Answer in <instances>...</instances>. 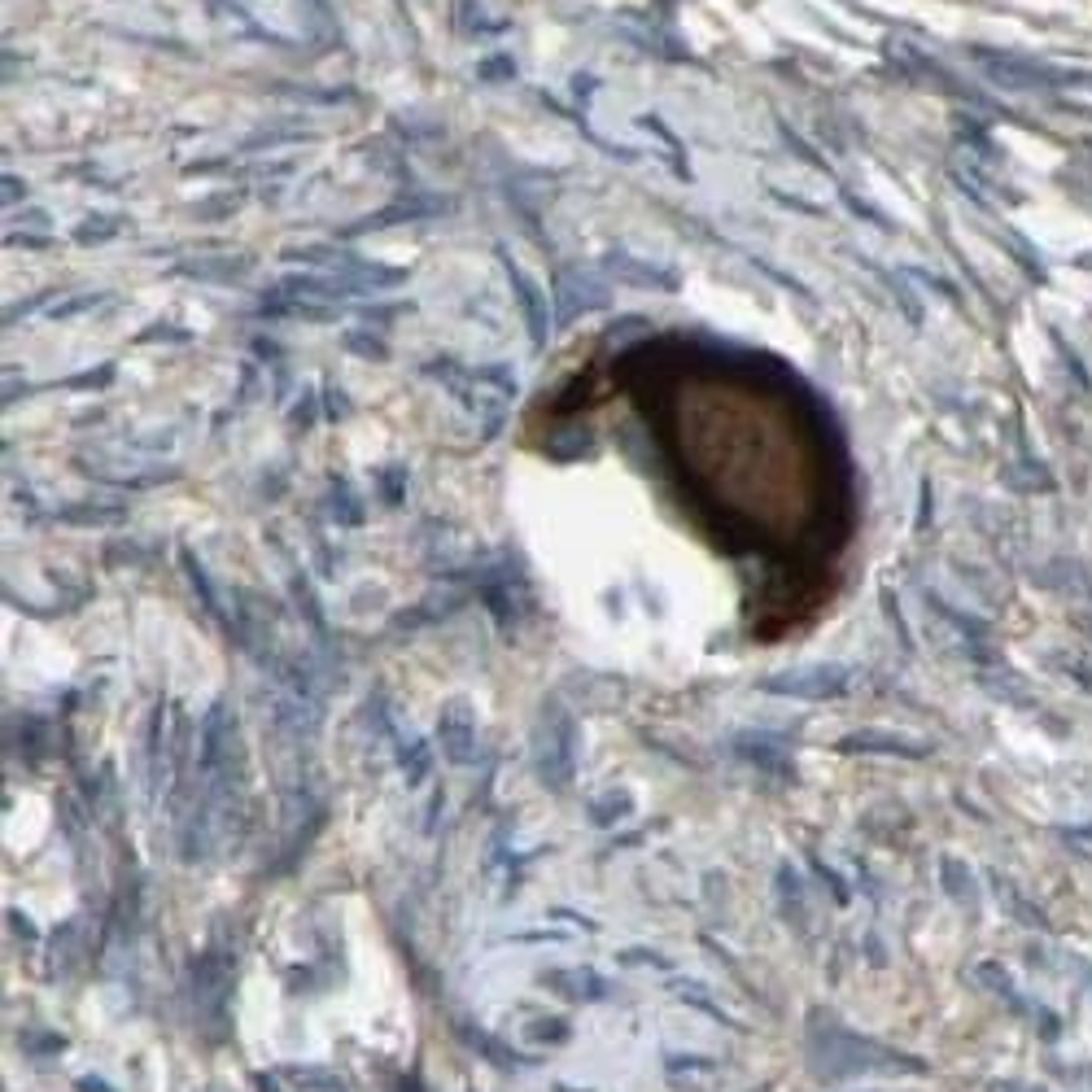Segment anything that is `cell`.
Segmentation results:
<instances>
[{"label": "cell", "mask_w": 1092, "mask_h": 1092, "mask_svg": "<svg viewBox=\"0 0 1092 1092\" xmlns=\"http://www.w3.org/2000/svg\"><path fill=\"white\" fill-rule=\"evenodd\" d=\"M608 380L709 525L756 542H791L813 525L830 446L795 376L751 350L660 333L612 355Z\"/></svg>", "instance_id": "obj_1"}, {"label": "cell", "mask_w": 1092, "mask_h": 1092, "mask_svg": "<svg viewBox=\"0 0 1092 1092\" xmlns=\"http://www.w3.org/2000/svg\"><path fill=\"white\" fill-rule=\"evenodd\" d=\"M839 751H887V756H927L931 747L918 743V738H905V734H887V729H861V734H848L839 738Z\"/></svg>", "instance_id": "obj_2"}, {"label": "cell", "mask_w": 1092, "mask_h": 1092, "mask_svg": "<svg viewBox=\"0 0 1092 1092\" xmlns=\"http://www.w3.org/2000/svg\"><path fill=\"white\" fill-rule=\"evenodd\" d=\"M769 691H782V696H804V700H830L843 691V678H782V682H765Z\"/></svg>", "instance_id": "obj_3"}, {"label": "cell", "mask_w": 1092, "mask_h": 1092, "mask_svg": "<svg viewBox=\"0 0 1092 1092\" xmlns=\"http://www.w3.org/2000/svg\"><path fill=\"white\" fill-rule=\"evenodd\" d=\"M441 738H446V756L455 765H468L476 756V729L472 726H450V717L441 722Z\"/></svg>", "instance_id": "obj_4"}, {"label": "cell", "mask_w": 1092, "mask_h": 1092, "mask_svg": "<svg viewBox=\"0 0 1092 1092\" xmlns=\"http://www.w3.org/2000/svg\"><path fill=\"white\" fill-rule=\"evenodd\" d=\"M79 1089L83 1092H110V1084H101V1080H79Z\"/></svg>", "instance_id": "obj_5"}, {"label": "cell", "mask_w": 1092, "mask_h": 1092, "mask_svg": "<svg viewBox=\"0 0 1092 1092\" xmlns=\"http://www.w3.org/2000/svg\"><path fill=\"white\" fill-rule=\"evenodd\" d=\"M997 1092H1041V1089H1032V1084H997Z\"/></svg>", "instance_id": "obj_6"}]
</instances>
